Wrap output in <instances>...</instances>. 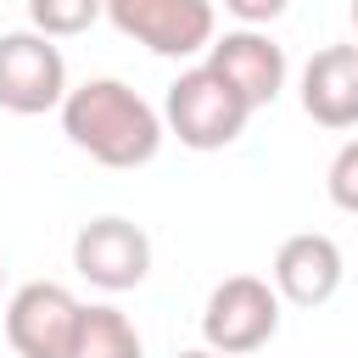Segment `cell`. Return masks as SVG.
<instances>
[{
  "label": "cell",
  "mask_w": 358,
  "mask_h": 358,
  "mask_svg": "<svg viewBox=\"0 0 358 358\" xmlns=\"http://www.w3.org/2000/svg\"><path fill=\"white\" fill-rule=\"evenodd\" d=\"M62 134L101 168H145L162 151V112L123 78H84L62 95Z\"/></svg>",
  "instance_id": "1"
},
{
  "label": "cell",
  "mask_w": 358,
  "mask_h": 358,
  "mask_svg": "<svg viewBox=\"0 0 358 358\" xmlns=\"http://www.w3.org/2000/svg\"><path fill=\"white\" fill-rule=\"evenodd\" d=\"M246 95L235 84H224L207 62L201 67H185L168 95H162V129L185 145V151H224L246 134Z\"/></svg>",
  "instance_id": "2"
},
{
  "label": "cell",
  "mask_w": 358,
  "mask_h": 358,
  "mask_svg": "<svg viewBox=\"0 0 358 358\" xmlns=\"http://www.w3.org/2000/svg\"><path fill=\"white\" fill-rule=\"evenodd\" d=\"M106 22L151 56H201L218 34V0H106Z\"/></svg>",
  "instance_id": "3"
},
{
  "label": "cell",
  "mask_w": 358,
  "mask_h": 358,
  "mask_svg": "<svg viewBox=\"0 0 358 358\" xmlns=\"http://www.w3.org/2000/svg\"><path fill=\"white\" fill-rule=\"evenodd\" d=\"M201 336L224 358H246L280 336V291L257 274H229L201 308Z\"/></svg>",
  "instance_id": "4"
},
{
  "label": "cell",
  "mask_w": 358,
  "mask_h": 358,
  "mask_svg": "<svg viewBox=\"0 0 358 358\" xmlns=\"http://www.w3.org/2000/svg\"><path fill=\"white\" fill-rule=\"evenodd\" d=\"M84 302L56 280H28L6 302V341L17 358H73Z\"/></svg>",
  "instance_id": "5"
},
{
  "label": "cell",
  "mask_w": 358,
  "mask_h": 358,
  "mask_svg": "<svg viewBox=\"0 0 358 358\" xmlns=\"http://www.w3.org/2000/svg\"><path fill=\"white\" fill-rule=\"evenodd\" d=\"M67 62L56 50V39H45L39 28H11L0 34V106L17 117H39L56 112L67 95Z\"/></svg>",
  "instance_id": "6"
},
{
  "label": "cell",
  "mask_w": 358,
  "mask_h": 358,
  "mask_svg": "<svg viewBox=\"0 0 358 358\" xmlns=\"http://www.w3.org/2000/svg\"><path fill=\"white\" fill-rule=\"evenodd\" d=\"M73 268L95 285V291H134L145 274H151V235L134 224V218H90L78 235H73Z\"/></svg>",
  "instance_id": "7"
},
{
  "label": "cell",
  "mask_w": 358,
  "mask_h": 358,
  "mask_svg": "<svg viewBox=\"0 0 358 358\" xmlns=\"http://www.w3.org/2000/svg\"><path fill=\"white\" fill-rule=\"evenodd\" d=\"M341 246L319 229H302V235H285L280 252H274V268H268V285L280 291V302L291 308H324L336 291H341Z\"/></svg>",
  "instance_id": "8"
},
{
  "label": "cell",
  "mask_w": 358,
  "mask_h": 358,
  "mask_svg": "<svg viewBox=\"0 0 358 358\" xmlns=\"http://www.w3.org/2000/svg\"><path fill=\"white\" fill-rule=\"evenodd\" d=\"M207 67H213L224 84H235V90L246 95L252 112L268 106V101H280V90H285V50H280L263 28L213 34V45H207Z\"/></svg>",
  "instance_id": "9"
},
{
  "label": "cell",
  "mask_w": 358,
  "mask_h": 358,
  "mask_svg": "<svg viewBox=\"0 0 358 358\" xmlns=\"http://www.w3.org/2000/svg\"><path fill=\"white\" fill-rule=\"evenodd\" d=\"M302 112L319 129H358V50L352 45H324L302 67Z\"/></svg>",
  "instance_id": "10"
},
{
  "label": "cell",
  "mask_w": 358,
  "mask_h": 358,
  "mask_svg": "<svg viewBox=\"0 0 358 358\" xmlns=\"http://www.w3.org/2000/svg\"><path fill=\"white\" fill-rule=\"evenodd\" d=\"M73 358H145V347H140V330H134V319H129L123 308L95 302V308H84V319H78Z\"/></svg>",
  "instance_id": "11"
},
{
  "label": "cell",
  "mask_w": 358,
  "mask_h": 358,
  "mask_svg": "<svg viewBox=\"0 0 358 358\" xmlns=\"http://www.w3.org/2000/svg\"><path fill=\"white\" fill-rule=\"evenodd\" d=\"M106 17V0H28V28L45 39H73Z\"/></svg>",
  "instance_id": "12"
},
{
  "label": "cell",
  "mask_w": 358,
  "mask_h": 358,
  "mask_svg": "<svg viewBox=\"0 0 358 358\" xmlns=\"http://www.w3.org/2000/svg\"><path fill=\"white\" fill-rule=\"evenodd\" d=\"M324 190L341 213L358 218V140H347L336 157H330V173H324Z\"/></svg>",
  "instance_id": "13"
},
{
  "label": "cell",
  "mask_w": 358,
  "mask_h": 358,
  "mask_svg": "<svg viewBox=\"0 0 358 358\" xmlns=\"http://www.w3.org/2000/svg\"><path fill=\"white\" fill-rule=\"evenodd\" d=\"M291 0H224V11L241 22V28H268Z\"/></svg>",
  "instance_id": "14"
},
{
  "label": "cell",
  "mask_w": 358,
  "mask_h": 358,
  "mask_svg": "<svg viewBox=\"0 0 358 358\" xmlns=\"http://www.w3.org/2000/svg\"><path fill=\"white\" fill-rule=\"evenodd\" d=\"M179 358H224V352H213V347H190V352H179Z\"/></svg>",
  "instance_id": "15"
},
{
  "label": "cell",
  "mask_w": 358,
  "mask_h": 358,
  "mask_svg": "<svg viewBox=\"0 0 358 358\" xmlns=\"http://www.w3.org/2000/svg\"><path fill=\"white\" fill-rule=\"evenodd\" d=\"M352 50H358V0H352Z\"/></svg>",
  "instance_id": "16"
},
{
  "label": "cell",
  "mask_w": 358,
  "mask_h": 358,
  "mask_svg": "<svg viewBox=\"0 0 358 358\" xmlns=\"http://www.w3.org/2000/svg\"><path fill=\"white\" fill-rule=\"evenodd\" d=\"M0 291H6V263H0Z\"/></svg>",
  "instance_id": "17"
}]
</instances>
